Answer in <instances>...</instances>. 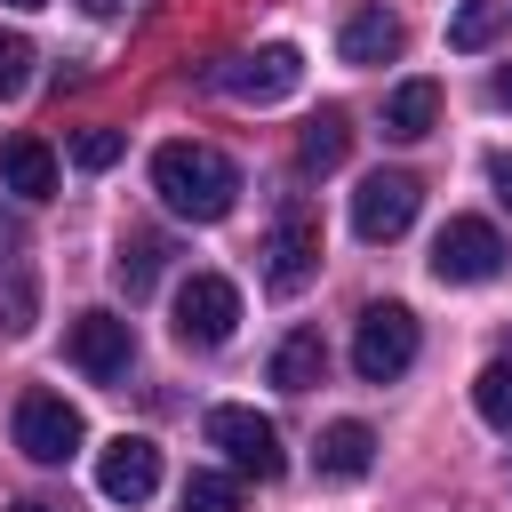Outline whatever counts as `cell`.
Listing matches in <instances>:
<instances>
[{"mask_svg":"<svg viewBox=\"0 0 512 512\" xmlns=\"http://www.w3.org/2000/svg\"><path fill=\"white\" fill-rule=\"evenodd\" d=\"M152 192H160V208L184 216V224H224L232 200H240V168H232L216 144L176 136V144L152 152Z\"/></svg>","mask_w":512,"mask_h":512,"instance_id":"6da1fadb","label":"cell"},{"mask_svg":"<svg viewBox=\"0 0 512 512\" xmlns=\"http://www.w3.org/2000/svg\"><path fill=\"white\" fill-rule=\"evenodd\" d=\"M352 368L360 384H392L416 368V312L408 304H368L360 328H352Z\"/></svg>","mask_w":512,"mask_h":512,"instance_id":"7a4b0ae2","label":"cell"},{"mask_svg":"<svg viewBox=\"0 0 512 512\" xmlns=\"http://www.w3.org/2000/svg\"><path fill=\"white\" fill-rule=\"evenodd\" d=\"M416 208H424V184H416L408 168H376V176H360V192H352V232H360L368 248H392V240L416 224Z\"/></svg>","mask_w":512,"mask_h":512,"instance_id":"3957f363","label":"cell"},{"mask_svg":"<svg viewBox=\"0 0 512 512\" xmlns=\"http://www.w3.org/2000/svg\"><path fill=\"white\" fill-rule=\"evenodd\" d=\"M496 272H504V232H496L488 216H448L440 240H432V280L480 288V280H496Z\"/></svg>","mask_w":512,"mask_h":512,"instance_id":"277c9868","label":"cell"},{"mask_svg":"<svg viewBox=\"0 0 512 512\" xmlns=\"http://www.w3.org/2000/svg\"><path fill=\"white\" fill-rule=\"evenodd\" d=\"M312 272H320V216L304 200H288L272 216V240H264V288L296 296V288H312Z\"/></svg>","mask_w":512,"mask_h":512,"instance_id":"5b68a950","label":"cell"},{"mask_svg":"<svg viewBox=\"0 0 512 512\" xmlns=\"http://www.w3.org/2000/svg\"><path fill=\"white\" fill-rule=\"evenodd\" d=\"M80 440H88V424H80V408L64 392H24L16 400V448L32 464H72Z\"/></svg>","mask_w":512,"mask_h":512,"instance_id":"8992f818","label":"cell"},{"mask_svg":"<svg viewBox=\"0 0 512 512\" xmlns=\"http://www.w3.org/2000/svg\"><path fill=\"white\" fill-rule=\"evenodd\" d=\"M208 448H224L232 472H248V480H280V464H288L280 424L256 408H208Z\"/></svg>","mask_w":512,"mask_h":512,"instance_id":"52a82bcc","label":"cell"},{"mask_svg":"<svg viewBox=\"0 0 512 512\" xmlns=\"http://www.w3.org/2000/svg\"><path fill=\"white\" fill-rule=\"evenodd\" d=\"M296 80H304V56H296L288 40H272V48H256V56H224V64L208 72V88H224V96H240V104H280V96H296Z\"/></svg>","mask_w":512,"mask_h":512,"instance_id":"ba28073f","label":"cell"},{"mask_svg":"<svg viewBox=\"0 0 512 512\" xmlns=\"http://www.w3.org/2000/svg\"><path fill=\"white\" fill-rule=\"evenodd\" d=\"M232 328H240V288H232L224 272H192V280L176 288V336H184L192 352H216Z\"/></svg>","mask_w":512,"mask_h":512,"instance_id":"9c48e42d","label":"cell"},{"mask_svg":"<svg viewBox=\"0 0 512 512\" xmlns=\"http://www.w3.org/2000/svg\"><path fill=\"white\" fill-rule=\"evenodd\" d=\"M64 352H72V368H80L88 384H120L128 360H136V328H128L120 312H80L72 336H64Z\"/></svg>","mask_w":512,"mask_h":512,"instance_id":"30bf717a","label":"cell"},{"mask_svg":"<svg viewBox=\"0 0 512 512\" xmlns=\"http://www.w3.org/2000/svg\"><path fill=\"white\" fill-rule=\"evenodd\" d=\"M96 488H104L112 504H144V496L160 488V448H152L144 432H120V440L96 456Z\"/></svg>","mask_w":512,"mask_h":512,"instance_id":"8fae6325","label":"cell"},{"mask_svg":"<svg viewBox=\"0 0 512 512\" xmlns=\"http://www.w3.org/2000/svg\"><path fill=\"white\" fill-rule=\"evenodd\" d=\"M400 48H408V24H400L392 8H352L344 32H336V56H344V64H392Z\"/></svg>","mask_w":512,"mask_h":512,"instance_id":"7c38bea8","label":"cell"},{"mask_svg":"<svg viewBox=\"0 0 512 512\" xmlns=\"http://www.w3.org/2000/svg\"><path fill=\"white\" fill-rule=\"evenodd\" d=\"M312 464H320V480H360V472L376 464V432H368L360 416H336V424L320 432Z\"/></svg>","mask_w":512,"mask_h":512,"instance_id":"4fadbf2b","label":"cell"},{"mask_svg":"<svg viewBox=\"0 0 512 512\" xmlns=\"http://www.w3.org/2000/svg\"><path fill=\"white\" fill-rule=\"evenodd\" d=\"M0 184H8L16 200H48V192H56V152H48L40 136H8V144H0Z\"/></svg>","mask_w":512,"mask_h":512,"instance_id":"5bb4252c","label":"cell"},{"mask_svg":"<svg viewBox=\"0 0 512 512\" xmlns=\"http://www.w3.org/2000/svg\"><path fill=\"white\" fill-rule=\"evenodd\" d=\"M344 152H352V120H344L336 104H320V112L304 120V136H296V168H304V176H328Z\"/></svg>","mask_w":512,"mask_h":512,"instance_id":"9a60e30c","label":"cell"},{"mask_svg":"<svg viewBox=\"0 0 512 512\" xmlns=\"http://www.w3.org/2000/svg\"><path fill=\"white\" fill-rule=\"evenodd\" d=\"M432 120H440V88H432V80H400V88L384 96V136L416 144V136H432Z\"/></svg>","mask_w":512,"mask_h":512,"instance_id":"2e32d148","label":"cell"},{"mask_svg":"<svg viewBox=\"0 0 512 512\" xmlns=\"http://www.w3.org/2000/svg\"><path fill=\"white\" fill-rule=\"evenodd\" d=\"M320 376H328V344H320V328L280 336V352H272V384H280V392H312Z\"/></svg>","mask_w":512,"mask_h":512,"instance_id":"e0dca14e","label":"cell"},{"mask_svg":"<svg viewBox=\"0 0 512 512\" xmlns=\"http://www.w3.org/2000/svg\"><path fill=\"white\" fill-rule=\"evenodd\" d=\"M472 408H480V424H488V432H504V440H512V360H488V368L472 376Z\"/></svg>","mask_w":512,"mask_h":512,"instance_id":"ac0fdd59","label":"cell"},{"mask_svg":"<svg viewBox=\"0 0 512 512\" xmlns=\"http://www.w3.org/2000/svg\"><path fill=\"white\" fill-rule=\"evenodd\" d=\"M160 256H168V248H160L152 232H128V240H120V256H112V280H120L128 296H144V288L160 280Z\"/></svg>","mask_w":512,"mask_h":512,"instance_id":"d6986e66","label":"cell"},{"mask_svg":"<svg viewBox=\"0 0 512 512\" xmlns=\"http://www.w3.org/2000/svg\"><path fill=\"white\" fill-rule=\"evenodd\" d=\"M40 320V288H32V264H0V328L24 336Z\"/></svg>","mask_w":512,"mask_h":512,"instance_id":"ffe728a7","label":"cell"},{"mask_svg":"<svg viewBox=\"0 0 512 512\" xmlns=\"http://www.w3.org/2000/svg\"><path fill=\"white\" fill-rule=\"evenodd\" d=\"M176 512H240V480H224V472H192L184 496H176Z\"/></svg>","mask_w":512,"mask_h":512,"instance_id":"44dd1931","label":"cell"},{"mask_svg":"<svg viewBox=\"0 0 512 512\" xmlns=\"http://www.w3.org/2000/svg\"><path fill=\"white\" fill-rule=\"evenodd\" d=\"M120 152H128V136H120V128H72V168H88V176H96V168H112Z\"/></svg>","mask_w":512,"mask_h":512,"instance_id":"7402d4cb","label":"cell"},{"mask_svg":"<svg viewBox=\"0 0 512 512\" xmlns=\"http://www.w3.org/2000/svg\"><path fill=\"white\" fill-rule=\"evenodd\" d=\"M496 16H504L496 0H464L456 24H448V40H456V48H488V40H496Z\"/></svg>","mask_w":512,"mask_h":512,"instance_id":"603a6c76","label":"cell"},{"mask_svg":"<svg viewBox=\"0 0 512 512\" xmlns=\"http://www.w3.org/2000/svg\"><path fill=\"white\" fill-rule=\"evenodd\" d=\"M24 80H32V40L24 32H0V104L24 96Z\"/></svg>","mask_w":512,"mask_h":512,"instance_id":"cb8c5ba5","label":"cell"},{"mask_svg":"<svg viewBox=\"0 0 512 512\" xmlns=\"http://www.w3.org/2000/svg\"><path fill=\"white\" fill-rule=\"evenodd\" d=\"M488 184H496V200L512 208V152H496V160H488Z\"/></svg>","mask_w":512,"mask_h":512,"instance_id":"d4e9b609","label":"cell"},{"mask_svg":"<svg viewBox=\"0 0 512 512\" xmlns=\"http://www.w3.org/2000/svg\"><path fill=\"white\" fill-rule=\"evenodd\" d=\"M488 96H496V104H512V64H504V72L488 80Z\"/></svg>","mask_w":512,"mask_h":512,"instance_id":"484cf974","label":"cell"},{"mask_svg":"<svg viewBox=\"0 0 512 512\" xmlns=\"http://www.w3.org/2000/svg\"><path fill=\"white\" fill-rule=\"evenodd\" d=\"M80 8H88V16H120L128 0H80Z\"/></svg>","mask_w":512,"mask_h":512,"instance_id":"4316f807","label":"cell"},{"mask_svg":"<svg viewBox=\"0 0 512 512\" xmlns=\"http://www.w3.org/2000/svg\"><path fill=\"white\" fill-rule=\"evenodd\" d=\"M16 512H48V504H16Z\"/></svg>","mask_w":512,"mask_h":512,"instance_id":"83f0119b","label":"cell"},{"mask_svg":"<svg viewBox=\"0 0 512 512\" xmlns=\"http://www.w3.org/2000/svg\"><path fill=\"white\" fill-rule=\"evenodd\" d=\"M16 8H40V0H16Z\"/></svg>","mask_w":512,"mask_h":512,"instance_id":"f1b7e54d","label":"cell"}]
</instances>
